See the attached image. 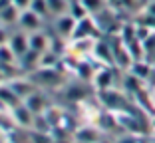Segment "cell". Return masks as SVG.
I'll use <instances>...</instances> for the list:
<instances>
[{"label": "cell", "instance_id": "obj_9", "mask_svg": "<svg viewBox=\"0 0 155 143\" xmlns=\"http://www.w3.org/2000/svg\"><path fill=\"white\" fill-rule=\"evenodd\" d=\"M8 82V86L16 92V96L20 97V99H26L30 93H34L36 92V82H32V78H10V80H6Z\"/></svg>", "mask_w": 155, "mask_h": 143}, {"label": "cell", "instance_id": "obj_4", "mask_svg": "<svg viewBox=\"0 0 155 143\" xmlns=\"http://www.w3.org/2000/svg\"><path fill=\"white\" fill-rule=\"evenodd\" d=\"M91 60L96 62L97 66H110V68H115L111 42L107 40V38H97L96 48H94V54H91Z\"/></svg>", "mask_w": 155, "mask_h": 143}, {"label": "cell", "instance_id": "obj_20", "mask_svg": "<svg viewBox=\"0 0 155 143\" xmlns=\"http://www.w3.org/2000/svg\"><path fill=\"white\" fill-rule=\"evenodd\" d=\"M30 10H34L36 14H40L42 18H48L50 12H48V4H46V0H32V4H30Z\"/></svg>", "mask_w": 155, "mask_h": 143}, {"label": "cell", "instance_id": "obj_7", "mask_svg": "<svg viewBox=\"0 0 155 143\" xmlns=\"http://www.w3.org/2000/svg\"><path fill=\"white\" fill-rule=\"evenodd\" d=\"M54 32H56V38H62V40L70 42L74 36V30H76V24H78V18L72 16V14H64V16H58L54 18Z\"/></svg>", "mask_w": 155, "mask_h": 143}, {"label": "cell", "instance_id": "obj_24", "mask_svg": "<svg viewBox=\"0 0 155 143\" xmlns=\"http://www.w3.org/2000/svg\"><path fill=\"white\" fill-rule=\"evenodd\" d=\"M141 12H145V14H151V16H155V0H147L145 4H143Z\"/></svg>", "mask_w": 155, "mask_h": 143}, {"label": "cell", "instance_id": "obj_13", "mask_svg": "<svg viewBox=\"0 0 155 143\" xmlns=\"http://www.w3.org/2000/svg\"><path fill=\"white\" fill-rule=\"evenodd\" d=\"M28 40H30V50L36 52V54H42V52L50 50L54 38H50L48 34H46V30L42 28V30H36V32L28 34Z\"/></svg>", "mask_w": 155, "mask_h": 143}, {"label": "cell", "instance_id": "obj_2", "mask_svg": "<svg viewBox=\"0 0 155 143\" xmlns=\"http://www.w3.org/2000/svg\"><path fill=\"white\" fill-rule=\"evenodd\" d=\"M110 42H111V50H114L115 68L121 70V72H127V70L131 68V64H133V56H131V52H129L127 44H125L117 34H114V38H111Z\"/></svg>", "mask_w": 155, "mask_h": 143}, {"label": "cell", "instance_id": "obj_11", "mask_svg": "<svg viewBox=\"0 0 155 143\" xmlns=\"http://www.w3.org/2000/svg\"><path fill=\"white\" fill-rule=\"evenodd\" d=\"M18 103H22V99L8 86V82H0V111H10Z\"/></svg>", "mask_w": 155, "mask_h": 143}, {"label": "cell", "instance_id": "obj_3", "mask_svg": "<svg viewBox=\"0 0 155 143\" xmlns=\"http://www.w3.org/2000/svg\"><path fill=\"white\" fill-rule=\"evenodd\" d=\"M97 38L87 36V38H74L68 42V56L76 58V60H87L94 54Z\"/></svg>", "mask_w": 155, "mask_h": 143}, {"label": "cell", "instance_id": "obj_22", "mask_svg": "<svg viewBox=\"0 0 155 143\" xmlns=\"http://www.w3.org/2000/svg\"><path fill=\"white\" fill-rule=\"evenodd\" d=\"M10 36H12V32L8 30V26H4V24H0V46H4V44H8V42H10Z\"/></svg>", "mask_w": 155, "mask_h": 143}, {"label": "cell", "instance_id": "obj_18", "mask_svg": "<svg viewBox=\"0 0 155 143\" xmlns=\"http://www.w3.org/2000/svg\"><path fill=\"white\" fill-rule=\"evenodd\" d=\"M82 8L86 10L87 16H96V14L104 12L105 8H110V2L107 0H78Z\"/></svg>", "mask_w": 155, "mask_h": 143}, {"label": "cell", "instance_id": "obj_12", "mask_svg": "<svg viewBox=\"0 0 155 143\" xmlns=\"http://www.w3.org/2000/svg\"><path fill=\"white\" fill-rule=\"evenodd\" d=\"M8 44H10V48L14 50V54L18 56V60L30 52V40H28V32H24V30H20V28L16 30V32H12Z\"/></svg>", "mask_w": 155, "mask_h": 143}, {"label": "cell", "instance_id": "obj_1", "mask_svg": "<svg viewBox=\"0 0 155 143\" xmlns=\"http://www.w3.org/2000/svg\"><path fill=\"white\" fill-rule=\"evenodd\" d=\"M97 99L104 106L105 111L111 113H121V111H131L133 107V99L125 89L119 88H110V89H101L97 92Z\"/></svg>", "mask_w": 155, "mask_h": 143}, {"label": "cell", "instance_id": "obj_10", "mask_svg": "<svg viewBox=\"0 0 155 143\" xmlns=\"http://www.w3.org/2000/svg\"><path fill=\"white\" fill-rule=\"evenodd\" d=\"M101 133L104 131L100 127H96V125H80L78 129H74L72 137L76 141H84V143H100Z\"/></svg>", "mask_w": 155, "mask_h": 143}, {"label": "cell", "instance_id": "obj_19", "mask_svg": "<svg viewBox=\"0 0 155 143\" xmlns=\"http://www.w3.org/2000/svg\"><path fill=\"white\" fill-rule=\"evenodd\" d=\"M18 64V56L14 54L10 44L0 46V66H16Z\"/></svg>", "mask_w": 155, "mask_h": 143}, {"label": "cell", "instance_id": "obj_27", "mask_svg": "<svg viewBox=\"0 0 155 143\" xmlns=\"http://www.w3.org/2000/svg\"><path fill=\"white\" fill-rule=\"evenodd\" d=\"M107 2H110V6H117V2H119V0H107Z\"/></svg>", "mask_w": 155, "mask_h": 143}, {"label": "cell", "instance_id": "obj_21", "mask_svg": "<svg viewBox=\"0 0 155 143\" xmlns=\"http://www.w3.org/2000/svg\"><path fill=\"white\" fill-rule=\"evenodd\" d=\"M114 143H143V135L135 133H121L119 137H115Z\"/></svg>", "mask_w": 155, "mask_h": 143}, {"label": "cell", "instance_id": "obj_23", "mask_svg": "<svg viewBox=\"0 0 155 143\" xmlns=\"http://www.w3.org/2000/svg\"><path fill=\"white\" fill-rule=\"evenodd\" d=\"M10 2H12L18 10H28L30 4H32V0H10Z\"/></svg>", "mask_w": 155, "mask_h": 143}, {"label": "cell", "instance_id": "obj_6", "mask_svg": "<svg viewBox=\"0 0 155 143\" xmlns=\"http://www.w3.org/2000/svg\"><path fill=\"white\" fill-rule=\"evenodd\" d=\"M8 115L10 119L14 121V125L16 127H20V129H32V125H34V113L30 111V107L26 106V103H18L16 107H12V109L8 111Z\"/></svg>", "mask_w": 155, "mask_h": 143}, {"label": "cell", "instance_id": "obj_17", "mask_svg": "<svg viewBox=\"0 0 155 143\" xmlns=\"http://www.w3.org/2000/svg\"><path fill=\"white\" fill-rule=\"evenodd\" d=\"M46 4H48V12L52 18H58V16L72 12L74 0H46Z\"/></svg>", "mask_w": 155, "mask_h": 143}, {"label": "cell", "instance_id": "obj_28", "mask_svg": "<svg viewBox=\"0 0 155 143\" xmlns=\"http://www.w3.org/2000/svg\"><path fill=\"white\" fill-rule=\"evenodd\" d=\"M151 92H153V96H155V86H153V88H151Z\"/></svg>", "mask_w": 155, "mask_h": 143}, {"label": "cell", "instance_id": "obj_5", "mask_svg": "<svg viewBox=\"0 0 155 143\" xmlns=\"http://www.w3.org/2000/svg\"><path fill=\"white\" fill-rule=\"evenodd\" d=\"M115 70L117 68H110V66H100L96 70V74L91 78V86L96 88V92L115 88Z\"/></svg>", "mask_w": 155, "mask_h": 143}, {"label": "cell", "instance_id": "obj_26", "mask_svg": "<svg viewBox=\"0 0 155 143\" xmlns=\"http://www.w3.org/2000/svg\"><path fill=\"white\" fill-rule=\"evenodd\" d=\"M149 125H151V133H155V115L149 119Z\"/></svg>", "mask_w": 155, "mask_h": 143}, {"label": "cell", "instance_id": "obj_25", "mask_svg": "<svg viewBox=\"0 0 155 143\" xmlns=\"http://www.w3.org/2000/svg\"><path fill=\"white\" fill-rule=\"evenodd\" d=\"M52 143H76V139L68 135H58V137H52Z\"/></svg>", "mask_w": 155, "mask_h": 143}, {"label": "cell", "instance_id": "obj_16", "mask_svg": "<svg viewBox=\"0 0 155 143\" xmlns=\"http://www.w3.org/2000/svg\"><path fill=\"white\" fill-rule=\"evenodd\" d=\"M24 103H26L28 107H30V111H32L34 115H40V113H46V109L50 107V102L46 99V96L42 92H34V93H30V96L24 99Z\"/></svg>", "mask_w": 155, "mask_h": 143}, {"label": "cell", "instance_id": "obj_14", "mask_svg": "<svg viewBox=\"0 0 155 143\" xmlns=\"http://www.w3.org/2000/svg\"><path fill=\"white\" fill-rule=\"evenodd\" d=\"M153 70H155V64H151L147 58H143V60H133L131 68L127 70L131 76H135L137 80H141V82H149L151 76H153Z\"/></svg>", "mask_w": 155, "mask_h": 143}, {"label": "cell", "instance_id": "obj_8", "mask_svg": "<svg viewBox=\"0 0 155 143\" xmlns=\"http://www.w3.org/2000/svg\"><path fill=\"white\" fill-rule=\"evenodd\" d=\"M18 28L24 30V32H36V30H42L44 28V18L40 14H36L34 10H22L20 12V20H18Z\"/></svg>", "mask_w": 155, "mask_h": 143}, {"label": "cell", "instance_id": "obj_15", "mask_svg": "<svg viewBox=\"0 0 155 143\" xmlns=\"http://www.w3.org/2000/svg\"><path fill=\"white\" fill-rule=\"evenodd\" d=\"M20 12L12 2H4V4H0V24H4V26H18V20H20Z\"/></svg>", "mask_w": 155, "mask_h": 143}, {"label": "cell", "instance_id": "obj_29", "mask_svg": "<svg viewBox=\"0 0 155 143\" xmlns=\"http://www.w3.org/2000/svg\"><path fill=\"white\" fill-rule=\"evenodd\" d=\"M76 143H84V141H76Z\"/></svg>", "mask_w": 155, "mask_h": 143}]
</instances>
